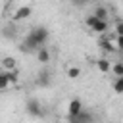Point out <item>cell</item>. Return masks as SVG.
I'll list each match as a JSON object with an SVG mask.
<instances>
[{
	"label": "cell",
	"instance_id": "obj_1",
	"mask_svg": "<svg viewBox=\"0 0 123 123\" xmlns=\"http://www.w3.org/2000/svg\"><path fill=\"white\" fill-rule=\"evenodd\" d=\"M48 40V29L46 27H35L23 40L21 44V50L23 52H33V50H38L46 44Z\"/></svg>",
	"mask_w": 123,
	"mask_h": 123
},
{
	"label": "cell",
	"instance_id": "obj_2",
	"mask_svg": "<svg viewBox=\"0 0 123 123\" xmlns=\"http://www.w3.org/2000/svg\"><path fill=\"white\" fill-rule=\"evenodd\" d=\"M86 25H88L94 33H106V31H108V21L98 19V17H94V15H88V17H86Z\"/></svg>",
	"mask_w": 123,
	"mask_h": 123
},
{
	"label": "cell",
	"instance_id": "obj_3",
	"mask_svg": "<svg viewBox=\"0 0 123 123\" xmlns=\"http://www.w3.org/2000/svg\"><path fill=\"white\" fill-rule=\"evenodd\" d=\"M27 113H29L31 117H42V115H44V110H42V106H40L37 100H29V102H27Z\"/></svg>",
	"mask_w": 123,
	"mask_h": 123
},
{
	"label": "cell",
	"instance_id": "obj_12",
	"mask_svg": "<svg viewBox=\"0 0 123 123\" xmlns=\"http://www.w3.org/2000/svg\"><path fill=\"white\" fill-rule=\"evenodd\" d=\"M6 77H8V83H10V85H15V83L19 81V71H17V69L6 71Z\"/></svg>",
	"mask_w": 123,
	"mask_h": 123
},
{
	"label": "cell",
	"instance_id": "obj_16",
	"mask_svg": "<svg viewBox=\"0 0 123 123\" xmlns=\"http://www.w3.org/2000/svg\"><path fill=\"white\" fill-rule=\"evenodd\" d=\"M10 86L8 83V77H6V71H0V90H6Z\"/></svg>",
	"mask_w": 123,
	"mask_h": 123
},
{
	"label": "cell",
	"instance_id": "obj_8",
	"mask_svg": "<svg viewBox=\"0 0 123 123\" xmlns=\"http://www.w3.org/2000/svg\"><path fill=\"white\" fill-rule=\"evenodd\" d=\"M96 67H98L100 73H110L111 62H108V58H100V60H96Z\"/></svg>",
	"mask_w": 123,
	"mask_h": 123
},
{
	"label": "cell",
	"instance_id": "obj_7",
	"mask_svg": "<svg viewBox=\"0 0 123 123\" xmlns=\"http://www.w3.org/2000/svg\"><path fill=\"white\" fill-rule=\"evenodd\" d=\"M98 44H100V48H102L104 52H115V50H117V48H115V44H113V42H111L108 37L100 38V42H98Z\"/></svg>",
	"mask_w": 123,
	"mask_h": 123
},
{
	"label": "cell",
	"instance_id": "obj_18",
	"mask_svg": "<svg viewBox=\"0 0 123 123\" xmlns=\"http://www.w3.org/2000/svg\"><path fill=\"white\" fill-rule=\"evenodd\" d=\"M115 35H117V37H121V35H123V23H121V21H117V23H115Z\"/></svg>",
	"mask_w": 123,
	"mask_h": 123
},
{
	"label": "cell",
	"instance_id": "obj_4",
	"mask_svg": "<svg viewBox=\"0 0 123 123\" xmlns=\"http://www.w3.org/2000/svg\"><path fill=\"white\" fill-rule=\"evenodd\" d=\"M31 13H33V8H31V6H21V8H17V10L13 12V21H23V19H27Z\"/></svg>",
	"mask_w": 123,
	"mask_h": 123
},
{
	"label": "cell",
	"instance_id": "obj_6",
	"mask_svg": "<svg viewBox=\"0 0 123 123\" xmlns=\"http://www.w3.org/2000/svg\"><path fill=\"white\" fill-rule=\"evenodd\" d=\"M79 111H83V102H81L79 98H73V100L69 102V106H67V113H69V115H77Z\"/></svg>",
	"mask_w": 123,
	"mask_h": 123
},
{
	"label": "cell",
	"instance_id": "obj_10",
	"mask_svg": "<svg viewBox=\"0 0 123 123\" xmlns=\"http://www.w3.org/2000/svg\"><path fill=\"white\" fill-rule=\"evenodd\" d=\"M37 85H38V86H48V85H50V75H48V71H40V73H38Z\"/></svg>",
	"mask_w": 123,
	"mask_h": 123
},
{
	"label": "cell",
	"instance_id": "obj_11",
	"mask_svg": "<svg viewBox=\"0 0 123 123\" xmlns=\"http://www.w3.org/2000/svg\"><path fill=\"white\" fill-rule=\"evenodd\" d=\"M2 67H4L6 71H12V69H17V67H15V60H13L12 56H6V58H2Z\"/></svg>",
	"mask_w": 123,
	"mask_h": 123
},
{
	"label": "cell",
	"instance_id": "obj_5",
	"mask_svg": "<svg viewBox=\"0 0 123 123\" xmlns=\"http://www.w3.org/2000/svg\"><path fill=\"white\" fill-rule=\"evenodd\" d=\"M69 123H92V115L88 111H79L77 115H69Z\"/></svg>",
	"mask_w": 123,
	"mask_h": 123
},
{
	"label": "cell",
	"instance_id": "obj_20",
	"mask_svg": "<svg viewBox=\"0 0 123 123\" xmlns=\"http://www.w3.org/2000/svg\"><path fill=\"white\" fill-rule=\"evenodd\" d=\"M85 2H86V0H71V4H73V6H83Z\"/></svg>",
	"mask_w": 123,
	"mask_h": 123
},
{
	"label": "cell",
	"instance_id": "obj_17",
	"mask_svg": "<svg viewBox=\"0 0 123 123\" xmlns=\"http://www.w3.org/2000/svg\"><path fill=\"white\" fill-rule=\"evenodd\" d=\"M79 75H81V69H79V67H69V69H67V77H69V79H77Z\"/></svg>",
	"mask_w": 123,
	"mask_h": 123
},
{
	"label": "cell",
	"instance_id": "obj_9",
	"mask_svg": "<svg viewBox=\"0 0 123 123\" xmlns=\"http://www.w3.org/2000/svg\"><path fill=\"white\" fill-rule=\"evenodd\" d=\"M37 58H38L40 63H48V62H50V52H48V48H46V46L38 48V50H37Z\"/></svg>",
	"mask_w": 123,
	"mask_h": 123
},
{
	"label": "cell",
	"instance_id": "obj_13",
	"mask_svg": "<svg viewBox=\"0 0 123 123\" xmlns=\"http://www.w3.org/2000/svg\"><path fill=\"white\" fill-rule=\"evenodd\" d=\"M94 17H98V19H104L106 21V17H108V8H104V6H100V8H96L94 10V13H92Z\"/></svg>",
	"mask_w": 123,
	"mask_h": 123
},
{
	"label": "cell",
	"instance_id": "obj_14",
	"mask_svg": "<svg viewBox=\"0 0 123 123\" xmlns=\"http://www.w3.org/2000/svg\"><path fill=\"white\" fill-rule=\"evenodd\" d=\"M110 71H113L115 77H123V63H121V62H115V63L110 67Z\"/></svg>",
	"mask_w": 123,
	"mask_h": 123
},
{
	"label": "cell",
	"instance_id": "obj_15",
	"mask_svg": "<svg viewBox=\"0 0 123 123\" xmlns=\"http://www.w3.org/2000/svg\"><path fill=\"white\" fill-rule=\"evenodd\" d=\"M113 90H115L117 94L123 92V77H115V81H113Z\"/></svg>",
	"mask_w": 123,
	"mask_h": 123
},
{
	"label": "cell",
	"instance_id": "obj_19",
	"mask_svg": "<svg viewBox=\"0 0 123 123\" xmlns=\"http://www.w3.org/2000/svg\"><path fill=\"white\" fill-rule=\"evenodd\" d=\"M4 37L12 38V37H13V29H12V27H6V29H4Z\"/></svg>",
	"mask_w": 123,
	"mask_h": 123
}]
</instances>
